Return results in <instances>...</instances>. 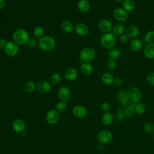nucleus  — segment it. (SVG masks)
I'll use <instances>...</instances> for the list:
<instances>
[{
    "label": "nucleus",
    "mask_w": 154,
    "mask_h": 154,
    "mask_svg": "<svg viewBox=\"0 0 154 154\" xmlns=\"http://www.w3.org/2000/svg\"><path fill=\"white\" fill-rule=\"evenodd\" d=\"M61 28L66 32L70 33L74 30L73 23L69 20H63L61 22Z\"/></svg>",
    "instance_id": "5701e85b"
},
{
    "label": "nucleus",
    "mask_w": 154,
    "mask_h": 154,
    "mask_svg": "<svg viewBox=\"0 0 154 154\" xmlns=\"http://www.w3.org/2000/svg\"><path fill=\"white\" fill-rule=\"evenodd\" d=\"M108 55L109 58L116 60V59L119 58L120 55V51L118 48L114 46L109 50L108 52Z\"/></svg>",
    "instance_id": "cd10ccee"
},
{
    "label": "nucleus",
    "mask_w": 154,
    "mask_h": 154,
    "mask_svg": "<svg viewBox=\"0 0 154 154\" xmlns=\"http://www.w3.org/2000/svg\"><path fill=\"white\" fill-rule=\"evenodd\" d=\"M122 8L127 12H131L134 10L135 4L134 0H124L122 1Z\"/></svg>",
    "instance_id": "a878e982"
},
{
    "label": "nucleus",
    "mask_w": 154,
    "mask_h": 154,
    "mask_svg": "<svg viewBox=\"0 0 154 154\" xmlns=\"http://www.w3.org/2000/svg\"><path fill=\"white\" fill-rule=\"evenodd\" d=\"M97 139L101 144H107L112 140V134L108 130H102L97 134Z\"/></svg>",
    "instance_id": "0eeeda50"
},
{
    "label": "nucleus",
    "mask_w": 154,
    "mask_h": 154,
    "mask_svg": "<svg viewBox=\"0 0 154 154\" xmlns=\"http://www.w3.org/2000/svg\"><path fill=\"white\" fill-rule=\"evenodd\" d=\"M95 57L96 52L91 47L83 48L79 53V58L82 63H90L94 59Z\"/></svg>",
    "instance_id": "20e7f679"
},
{
    "label": "nucleus",
    "mask_w": 154,
    "mask_h": 154,
    "mask_svg": "<svg viewBox=\"0 0 154 154\" xmlns=\"http://www.w3.org/2000/svg\"><path fill=\"white\" fill-rule=\"evenodd\" d=\"M114 1H117V2H122V1H123L124 0H114Z\"/></svg>",
    "instance_id": "49530a36"
},
{
    "label": "nucleus",
    "mask_w": 154,
    "mask_h": 154,
    "mask_svg": "<svg viewBox=\"0 0 154 154\" xmlns=\"http://www.w3.org/2000/svg\"><path fill=\"white\" fill-rule=\"evenodd\" d=\"M98 27L100 31L103 32V34L108 33V32H111V31L112 30L113 25L109 20L104 19L101 20L99 22Z\"/></svg>",
    "instance_id": "f8f14e48"
},
{
    "label": "nucleus",
    "mask_w": 154,
    "mask_h": 154,
    "mask_svg": "<svg viewBox=\"0 0 154 154\" xmlns=\"http://www.w3.org/2000/svg\"><path fill=\"white\" fill-rule=\"evenodd\" d=\"M13 41L18 45L26 44L29 40V36L28 31L23 28H18L16 29L12 35Z\"/></svg>",
    "instance_id": "f257e3e1"
},
{
    "label": "nucleus",
    "mask_w": 154,
    "mask_h": 154,
    "mask_svg": "<svg viewBox=\"0 0 154 154\" xmlns=\"http://www.w3.org/2000/svg\"><path fill=\"white\" fill-rule=\"evenodd\" d=\"M77 8L81 13H87L90 9V4L87 0H79L77 4Z\"/></svg>",
    "instance_id": "aec40b11"
},
{
    "label": "nucleus",
    "mask_w": 154,
    "mask_h": 154,
    "mask_svg": "<svg viewBox=\"0 0 154 154\" xmlns=\"http://www.w3.org/2000/svg\"><path fill=\"white\" fill-rule=\"evenodd\" d=\"M67 103L64 101H60L56 105V110L59 112H63L67 109Z\"/></svg>",
    "instance_id": "473e14b6"
},
{
    "label": "nucleus",
    "mask_w": 154,
    "mask_h": 154,
    "mask_svg": "<svg viewBox=\"0 0 154 154\" xmlns=\"http://www.w3.org/2000/svg\"><path fill=\"white\" fill-rule=\"evenodd\" d=\"M60 120V112L56 109L49 110L46 115V122L51 125L57 123Z\"/></svg>",
    "instance_id": "1a4fd4ad"
},
{
    "label": "nucleus",
    "mask_w": 154,
    "mask_h": 154,
    "mask_svg": "<svg viewBox=\"0 0 154 154\" xmlns=\"http://www.w3.org/2000/svg\"><path fill=\"white\" fill-rule=\"evenodd\" d=\"M116 35L112 32L104 33L100 38L101 46L107 49H110L113 48L116 44Z\"/></svg>",
    "instance_id": "7ed1b4c3"
},
{
    "label": "nucleus",
    "mask_w": 154,
    "mask_h": 154,
    "mask_svg": "<svg viewBox=\"0 0 154 154\" xmlns=\"http://www.w3.org/2000/svg\"><path fill=\"white\" fill-rule=\"evenodd\" d=\"M114 120V116L113 114L109 112H105L101 117V122L105 126L110 125Z\"/></svg>",
    "instance_id": "412c9836"
},
{
    "label": "nucleus",
    "mask_w": 154,
    "mask_h": 154,
    "mask_svg": "<svg viewBox=\"0 0 154 154\" xmlns=\"http://www.w3.org/2000/svg\"><path fill=\"white\" fill-rule=\"evenodd\" d=\"M6 5L5 0H0V9H3Z\"/></svg>",
    "instance_id": "a18cd8bd"
},
{
    "label": "nucleus",
    "mask_w": 154,
    "mask_h": 154,
    "mask_svg": "<svg viewBox=\"0 0 154 154\" xmlns=\"http://www.w3.org/2000/svg\"><path fill=\"white\" fill-rule=\"evenodd\" d=\"M134 109L137 113L139 114H142L146 111V106L143 103L137 102L134 105Z\"/></svg>",
    "instance_id": "2f4dec72"
},
{
    "label": "nucleus",
    "mask_w": 154,
    "mask_h": 154,
    "mask_svg": "<svg viewBox=\"0 0 154 154\" xmlns=\"http://www.w3.org/2000/svg\"><path fill=\"white\" fill-rule=\"evenodd\" d=\"M28 46H30V47H34L36 45V42H35V40L31 38L29 39V41L28 42V43H26Z\"/></svg>",
    "instance_id": "37998d69"
},
{
    "label": "nucleus",
    "mask_w": 154,
    "mask_h": 154,
    "mask_svg": "<svg viewBox=\"0 0 154 154\" xmlns=\"http://www.w3.org/2000/svg\"><path fill=\"white\" fill-rule=\"evenodd\" d=\"M115 85L120 87L122 86L123 84V80L122 78H120V77H117L114 78V83H113Z\"/></svg>",
    "instance_id": "79ce46f5"
},
{
    "label": "nucleus",
    "mask_w": 154,
    "mask_h": 154,
    "mask_svg": "<svg viewBox=\"0 0 154 154\" xmlns=\"http://www.w3.org/2000/svg\"><path fill=\"white\" fill-rule=\"evenodd\" d=\"M7 41L5 38H0V49L4 48Z\"/></svg>",
    "instance_id": "c03bdc74"
},
{
    "label": "nucleus",
    "mask_w": 154,
    "mask_h": 154,
    "mask_svg": "<svg viewBox=\"0 0 154 154\" xmlns=\"http://www.w3.org/2000/svg\"><path fill=\"white\" fill-rule=\"evenodd\" d=\"M101 80L104 84L109 85L114 83V77L111 73L109 72H105L102 74L101 76Z\"/></svg>",
    "instance_id": "b1692460"
},
{
    "label": "nucleus",
    "mask_w": 154,
    "mask_h": 154,
    "mask_svg": "<svg viewBox=\"0 0 154 154\" xmlns=\"http://www.w3.org/2000/svg\"><path fill=\"white\" fill-rule=\"evenodd\" d=\"M36 88V85L34 81H29L25 83L24 85V90L28 93H32Z\"/></svg>",
    "instance_id": "c756f323"
},
{
    "label": "nucleus",
    "mask_w": 154,
    "mask_h": 154,
    "mask_svg": "<svg viewBox=\"0 0 154 154\" xmlns=\"http://www.w3.org/2000/svg\"><path fill=\"white\" fill-rule=\"evenodd\" d=\"M106 66L108 69H109L111 70H113L116 68L117 63L115 60L109 58L106 62Z\"/></svg>",
    "instance_id": "c9c22d12"
},
{
    "label": "nucleus",
    "mask_w": 154,
    "mask_h": 154,
    "mask_svg": "<svg viewBox=\"0 0 154 154\" xmlns=\"http://www.w3.org/2000/svg\"><path fill=\"white\" fill-rule=\"evenodd\" d=\"M127 93L129 100L131 101L132 103H136L139 102L142 97V93L141 90L136 87H131Z\"/></svg>",
    "instance_id": "39448f33"
},
{
    "label": "nucleus",
    "mask_w": 154,
    "mask_h": 154,
    "mask_svg": "<svg viewBox=\"0 0 154 154\" xmlns=\"http://www.w3.org/2000/svg\"><path fill=\"white\" fill-rule=\"evenodd\" d=\"M74 31L80 36H85L89 32V28L85 23L79 22L74 26Z\"/></svg>",
    "instance_id": "ddd939ff"
},
{
    "label": "nucleus",
    "mask_w": 154,
    "mask_h": 154,
    "mask_svg": "<svg viewBox=\"0 0 154 154\" xmlns=\"http://www.w3.org/2000/svg\"><path fill=\"white\" fill-rule=\"evenodd\" d=\"M58 98L61 101L67 102L71 97L70 90L66 86H61L58 90Z\"/></svg>",
    "instance_id": "9d476101"
},
{
    "label": "nucleus",
    "mask_w": 154,
    "mask_h": 154,
    "mask_svg": "<svg viewBox=\"0 0 154 154\" xmlns=\"http://www.w3.org/2000/svg\"><path fill=\"white\" fill-rule=\"evenodd\" d=\"M51 89V82L46 81L42 80L37 82L36 84V90L41 94H46L48 93Z\"/></svg>",
    "instance_id": "9b49d317"
},
{
    "label": "nucleus",
    "mask_w": 154,
    "mask_h": 154,
    "mask_svg": "<svg viewBox=\"0 0 154 154\" xmlns=\"http://www.w3.org/2000/svg\"><path fill=\"white\" fill-rule=\"evenodd\" d=\"M78 75V72L76 69L74 67H69L65 70L64 76L67 81H72L75 80Z\"/></svg>",
    "instance_id": "4468645a"
},
{
    "label": "nucleus",
    "mask_w": 154,
    "mask_h": 154,
    "mask_svg": "<svg viewBox=\"0 0 154 154\" xmlns=\"http://www.w3.org/2000/svg\"><path fill=\"white\" fill-rule=\"evenodd\" d=\"M39 48L46 51H49L54 49L56 45V41L52 37L49 35H44L38 41Z\"/></svg>",
    "instance_id": "f03ea898"
},
{
    "label": "nucleus",
    "mask_w": 154,
    "mask_h": 154,
    "mask_svg": "<svg viewBox=\"0 0 154 154\" xmlns=\"http://www.w3.org/2000/svg\"><path fill=\"white\" fill-rule=\"evenodd\" d=\"M45 30L41 26H36L33 29V35L37 38H40L44 36Z\"/></svg>",
    "instance_id": "c85d7f7f"
},
{
    "label": "nucleus",
    "mask_w": 154,
    "mask_h": 154,
    "mask_svg": "<svg viewBox=\"0 0 154 154\" xmlns=\"http://www.w3.org/2000/svg\"><path fill=\"white\" fill-rule=\"evenodd\" d=\"M143 128L144 131L148 133H151L154 131V125L151 123H146L143 126Z\"/></svg>",
    "instance_id": "4c0bfd02"
},
{
    "label": "nucleus",
    "mask_w": 154,
    "mask_h": 154,
    "mask_svg": "<svg viewBox=\"0 0 154 154\" xmlns=\"http://www.w3.org/2000/svg\"><path fill=\"white\" fill-rule=\"evenodd\" d=\"M126 116L125 113V109L123 108H119L116 112V117L117 119L119 120H122L125 118Z\"/></svg>",
    "instance_id": "f704fd0d"
},
{
    "label": "nucleus",
    "mask_w": 154,
    "mask_h": 154,
    "mask_svg": "<svg viewBox=\"0 0 154 154\" xmlns=\"http://www.w3.org/2000/svg\"><path fill=\"white\" fill-rule=\"evenodd\" d=\"M117 99L123 107H126L129 101L127 91L125 90H120L117 94Z\"/></svg>",
    "instance_id": "f3484780"
},
{
    "label": "nucleus",
    "mask_w": 154,
    "mask_h": 154,
    "mask_svg": "<svg viewBox=\"0 0 154 154\" xmlns=\"http://www.w3.org/2000/svg\"><path fill=\"white\" fill-rule=\"evenodd\" d=\"M143 48L142 42L137 38H133L130 42V48L134 52L140 51Z\"/></svg>",
    "instance_id": "4be33fe9"
},
{
    "label": "nucleus",
    "mask_w": 154,
    "mask_h": 154,
    "mask_svg": "<svg viewBox=\"0 0 154 154\" xmlns=\"http://www.w3.org/2000/svg\"><path fill=\"white\" fill-rule=\"evenodd\" d=\"M125 113H126V116L127 117H133L135 113V111L134 109V105L128 106L125 109Z\"/></svg>",
    "instance_id": "e433bc0d"
},
{
    "label": "nucleus",
    "mask_w": 154,
    "mask_h": 154,
    "mask_svg": "<svg viewBox=\"0 0 154 154\" xmlns=\"http://www.w3.org/2000/svg\"><path fill=\"white\" fill-rule=\"evenodd\" d=\"M5 53L9 57H14L19 52V45L13 41H8L4 48Z\"/></svg>",
    "instance_id": "423d86ee"
},
{
    "label": "nucleus",
    "mask_w": 154,
    "mask_h": 154,
    "mask_svg": "<svg viewBox=\"0 0 154 154\" xmlns=\"http://www.w3.org/2000/svg\"><path fill=\"white\" fill-rule=\"evenodd\" d=\"M112 33L115 35H121L125 31V26L122 23H116L113 26L112 28Z\"/></svg>",
    "instance_id": "bb28decb"
},
{
    "label": "nucleus",
    "mask_w": 154,
    "mask_h": 154,
    "mask_svg": "<svg viewBox=\"0 0 154 154\" xmlns=\"http://www.w3.org/2000/svg\"><path fill=\"white\" fill-rule=\"evenodd\" d=\"M126 34L128 35L129 38H136L140 34L139 28L135 25H131L127 28L126 29Z\"/></svg>",
    "instance_id": "6ab92c4d"
},
{
    "label": "nucleus",
    "mask_w": 154,
    "mask_h": 154,
    "mask_svg": "<svg viewBox=\"0 0 154 154\" xmlns=\"http://www.w3.org/2000/svg\"><path fill=\"white\" fill-rule=\"evenodd\" d=\"M81 72L85 75H90L93 73V68L89 63H82L80 66Z\"/></svg>",
    "instance_id": "393cba45"
},
{
    "label": "nucleus",
    "mask_w": 154,
    "mask_h": 154,
    "mask_svg": "<svg viewBox=\"0 0 154 154\" xmlns=\"http://www.w3.org/2000/svg\"><path fill=\"white\" fill-rule=\"evenodd\" d=\"M147 82L152 86H154V72H150L146 76Z\"/></svg>",
    "instance_id": "58836bf2"
},
{
    "label": "nucleus",
    "mask_w": 154,
    "mask_h": 154,
    "mask_svg": "<svg viewBox=\"0 0 154 154\" xmlns=\"http://www.w3.org/2000/svg\"><path fill=\"white\" fill-rule=\"evenodd\" d=\"M61 78L58 73H54L50 76V82L52 85H57L61 81Z\"/></svg>",
    "instance_id": "7c9ffc66"
},
{
    "label": "nucleus",
    "mask_w": 154,
    "mask_h": 154,
    "mask_svg": "<svg viewBox=\"0 0 154 154\" xmlns=\"http://www.w3.org/2000/svg\"><path fill=\"white\" fill-rule=\"evenodd\" d=\"M129 38L128 37V35L126 34H123L121 35H120L119 40L120 43L124 44V43H126L129 41Z\"/></svg>",
    "instance_id": "a19ab883"
},
{
    "label": "nucleus",
    "mask_w": 154,
    "mask_h": 154,
    "mask_svg": "<svg viewBox=\"0 0 154 154\" xmlns=\"http://www.w3.org/2000/svg\"><path fill=\"white\" fill-rule=\"evenodd\" d=\"M143 54L147 58L154 59V43H147L143 49Z\"/></svg>",
    "instance_id": "a211bd4d"
},
{
    "label": "nucleus",
    "mask_w": 154,
    "mask_h": 154,
    "mask_svg": "<svg viewBox=\"0 0 154 154\" xmlns=\"http://www.w3.org/2000/svg\"><path fill=\"white\" fill-rule=\"evenodd\" d=\"M113 16L114 18L120 22L126 21L129 17L128 12H127L123 8L118 7L114 9L113 11Z\"/></svg>",
    "instance_id": "6e6552de"
},
{
    "label": "nucleus",
    "mask_w": 154,
    "mask_h": 154,
    "mask_svg": "<svg viewBox=\"0 0 154 154\" xmlns=\"http://www.w3.org/2000/svg\"><path fill=\"white\" fill-rule=\"evenodd\" d=\"M153 137H154V131L153 132Z\"/></svg>",
    "instance_id": "de8ad7c7"
},
{
    "label": "nucleus",
    "mask_w": 154,
    "mask_h": 154,
    "mask_svg": "<svg viewBox=\"0 0 154 154\" xmlns=\"http://www.w3.org/2000/svg\"><path fill=\"white\" fill-rule=\"evenodd\" d=\"M144 38L147 43H154V31H148L146 34Z\"/></svg>",
    "instance_id": "72a5a7b5"
},
{
    "label": "nucleus",
    "mask_w": 154,
    "mask_h": 154,
    "mask_svg": "<svg viewBox=\"0 0 154 154\" xmlns=\"http://www.w3.org/2000/svg\"><path fill=\"white\" fill-rule=\"evenodd\" d=\"M73 116L77 118H84L87 116V110L86 108L82 105H77L75 106L72 110Z\"/></svg>",
    "instance_id": "2eb2a0df"
},
{
    "label": "nucleus",
    "mask_w": 154,
    "mask_h": 154,
    "mask_svg": "<svg viewBox=\"0 0 154 154\" xmlns=\"http://www.w3.org/2000/svg\"><path fill=\"white\" fill-rule=\"evenodd\" d=\"M101 109L105 112H109L110 109H111V105H110L109 103L108 102H103L101 105Z\"/></svg>",
    "instance_id": "ea45409f"
},
{
    "label": "nucleus",
    "mask_w": 154,
    "mask_h": 154,
    "mask_svg": "<svg viewBox=\"0 0 154 154\" xmlns=\"http://www.w3.org/2000/svg\"><path fill=\"white\" fill-rule=\"evenodd\" d=\"M12 128L16 132H22L25 129V123L23 120L16 119L12 123Z\"/></svg>",
    "instance_id": "dca6fc26"
}]
</instances>
